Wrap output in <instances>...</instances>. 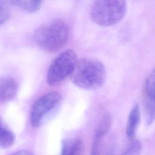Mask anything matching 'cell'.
Here are the masks:
<instances>
[{"instance_id": "1", "label": "cell", "mask_w": 155, "mask_h": 155, "mask_svg": "<svg viewBox=\"0 0 155 155\" xmlns=\"http://www.w3.org/2000/svg\"><path fill=\"white\" fill-rule=\"evenodd\" d=\"M106 77V69L101 62L82 59L77 61L70 79L73 84L81 88L94 90L103 85Z\"/></svg>"}, {"instance_id": "2", "label": "cell", "mask_w": 155, "mask_h": 155, "mask_svg": "<svg viewBox=\"0 0 155 155\" xmlns=\"http://www.w3.org/2000/svg\"><path fill=\"white\" fill-rule=\"evenodd\" d=\"M68 36L67 23L61 19H55L38 28L35 33V40L42 50L55 53L65 46Z\"/></svg>"}, {"instance_id": "3", "label": "cell", "mask_w": 155, "mask_h": 155, "mask_svg": "<svg viewBox=\"0 0 155 155\" xmlns=\"http://www.w3.org/2000/svg\"><path fill=\"white\" fill-rule=\"evenodd\" d=\"M127 12V3L120 0L95 1L91 5L90 16L99 25L109 27L117 24Z\"/></svg>"}, {"instance_id": "4", "label": "cell", "mask_w": 155, "mask_h": 155, "mask_svg": "<svg viewBox=\"0 0 155 155\" xmlns=\"http://www.w3.org/2000/svg\"><path fill=\"white\" fill-rule=\"evenodd\" d=\"M77 61L76 54L73 50H67L60 53L48 67L47 84L50 86L57 85L70 77Z\"/></svg>"}, {"instance_id": "5", "label": "cell", "mask_w": 155, "mask_h": 155, "mask_svg": "<svg viewBox=\"0 0 155 155\" xmlns=\"http://www.w3.org/2000/svg\"><path fill=\"white\" fill-rule=\"evenodd\" d=\"M61 94L56 91L49 92L38 99L33 104L30 111V123L33 127H40L46 116L60 103Z\"/></svg>"}, {"instance_id": "6", "label": "cell", "mask_w": 155, "mask_h": 155, "mask_svg": "<svg viewBox=\"0 0 155 155\" xmlns=\"http://www.w3.org/2000/svg\"><path fill=\"white\" fill-rule=\"evenodd\" d=\"M111 123L110 117H102L94 136L91 155H114V142L109 133Z\"/></svg>"}, {"instance_id": "7", "label": "cell", "mask_w": 155, "mask_h": 155, "mask_svg": "<svg viewBox=\"0 0 155 155\" xmlns=\"http://www.w3.org/2000/svg\"><path fill=\"white\" fill-rule=\"evenodd\" d=\"M143 93L145 117L147 123L151 124L155 120V68L146 78Z\"/></svg>"}, {"instance_id": "8", "label": "cell", "mask_w": 155, "mask_h": 155, "mask_svg": "<svg viewBox=\"0 0 155 155\" xmlns=\"http://www.w3.org/2000/svg\"><path fill=\"white\" fill-rule=\"evenodd\" d=\"M17 92L18 84L13 78H0V103L10 101L16 96Z\"/></svg>"}, {"instance_id": "9", "label": "cell", "mask_w": 155, "mask_h": 155, "mask_svg": "<svg viewBox=\"0 0 155 155\" xmlns=\"http://www.w3.org/2000/svg\"><path fill=\"white\" fill-rule=\"evenodd\" d=\"M140 117V107L137 103H135L129 113L126 127L127 136L131 141L135 139L134 137L139 124Z\"/></svg>"}, {"instance_id": "10", "label": "cell", "mask_w": 155, "mask_h": 155, "mask_svg": "<svg viewBox=\"0 0 155 155\" xmlns=\"http://www.w3.org/2000/svg\"><path fill=\"white\" fill-rule=\"evenodd\" d=\"M84 146L79 138H67L62 140L60 155H82Z\"/></svg>"}, {"instance_id": "11", "label": "cell", "mask_w": 155, "mask_h": 155, "mask_svg": "<svg viewBox=\"0 0 155 155\" xmlns=\"http://www.w3.org/2000/svg\"><path fill=\"white\" fill-rule=\"evenodd\" d=\"M15 136L13 131L4 124L0 117V148H7L14 142Z\"/></svg>"}, {"instance_id": "12", "label": "cell", "mask_w": 155, "mask_h": 155, "mask_svg": "<svg viewBox=\"0 0 155 155\" xmlns=\"http://www.w3.org/2000/svg\"><path fill=\"white\" fill-rule=\"evenodd\" d=\"M10 3L12 5L24 12L28 13H35L40 9L42 2L40 1L14 0L10 1Z\"/></svg>"}, {"instance_id": "13", "label": "cell", "mask_w": 155, "mask_h": 155, "mask_svg": "<svg viewBox=\"0 0 155 155\" xmlns=\"http://www.w3.org/2000/svg\"><path fill=\"white\" fill-rule=\"evenodd\" d=\"M142 151V143L139 140H131L125 151L120 155H140Z\"/></svg>"}, {"instance_id": "14", "label": "cell", "mask_w": 155, "mask_h": 155, "mask_svg": "<svg viewBox=\"0 0 155 155\" xmlns=\"http://www.w3.org/2000/svg\"><path fill=\"white\" fill-rule=\"evenodd\" d=\"M10 17V10L6 1H0V25L5 24Z\"/></svg>"}, {"instance_id": "15", "label": "cell", "mask_w": 155, "mask_h": 155, "mask_svg": "<svg viewBox=\"0 0 155 155\" xmlns=\"http://www.w3.org/2000/svg\"><path fill=\"white\" fill-rule=\"evenodd\" d=\"M12 155H34L31 152L25 150H19L18 151L15 152L13 153Z\"/></svg>"}]
</instances>
